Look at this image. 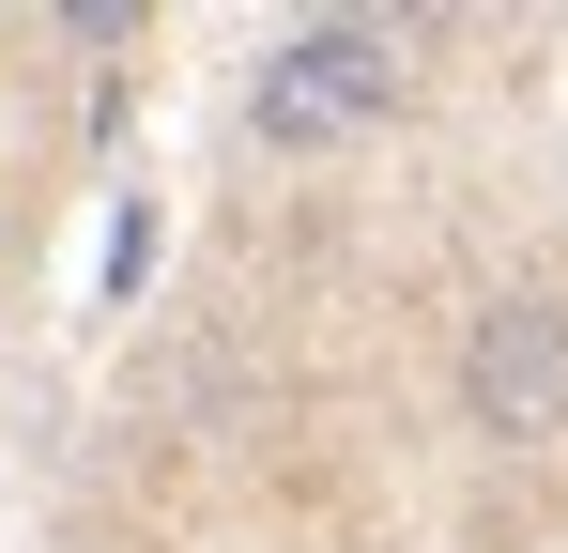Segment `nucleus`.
Returning a JSON list of instances; mask_svg holds the SVG:
<instances>
[{
  "instance_id": "nucleus-1",
  "label": "nucleus",
  "mask_w": 568,
  "mask_h": 553,
  "mask_svg": "<svg viewBox=\"0 0 568 553\" xmlns=\"http://www.w3.org/2000/svg\"><path fill=\"white\" fill-rule=\"evenodd\" d=\"M415 108V62H399V31L384 16H307L262 47V78H246V139L262 154H354Z\"/></svg>"
},
{
  "instance_id": "nucleus-2",
  "label": "nucleus",
  "mask_w": 568,
  "mask_h": 553,
  "mask_svg": "<svg viewBox=\"0 0 568 553\" xmlns=\"http://www.w3.org/2000/svg\"><path fill=\"white\" fill-rule=\"evenodd\" d=\"M462 431L476 446H568V308L491 292L462 323Z\"/></svg>"
}]
</instances>
